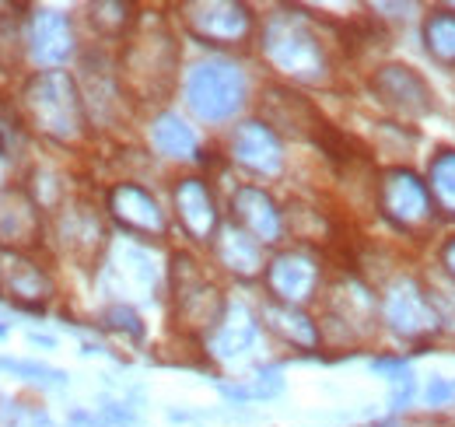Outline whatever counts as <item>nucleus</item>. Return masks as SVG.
<instances>
[{"label":"nucleus","mask_w":455,"mask_h":427,"mask_svg":"<svg viewBox=\"0 0 455 427\" xmlns=\"http://www.w3.org/2000/svg\"><path fill=\"white\" fill-rule=\"evenodd\" d=\"M263 56L294 81L319 85L330 74L326 46L301 11H277L263 25Z\"/></svg>","instance_id":"nucleus-1"},{"label":"nucleus","mask_w":455,"mask_h":427,"mask_svg":"<svg viewBox=\"0 0 455 427\" xmlns=\"http://www.w3.org/2000/svg\"><path fill=\"white\" fill-rule=\"evenodd\" d=\"M21 106L36 130L53 137L60 144H70L84 130V99L67 70H39L28 77L21 92Z\"/></svg>","instance_id":"nucleus-2"},{"label":"nucleus","mask_w":455,"mask_h":427,"mask_svg":"<svg viewBox=\"0 0 455 427\" xmlns=\"http://www.w3.org/2000/svg\"><path fill=\"white\" fill-rule=\"evenodd\" d=\"M249 81L231 60H204L186 77V106L204 123H225L245 106Z\"/></svg>","instance_id":"nucleus-3"},{"label":"nucleus","mask_w":455,"mask_h":427,"mask_svg":"<svg viewBox=\"0 0 455 427\" xmlns=\"http://www.w3.org/2000/svg\"><path fill=\"white\" fill-rule=\"evenodd\" d=\"M172 291H175V312L179 319L189 322L193 329H214L225 316V302L218 294V287L200 273V267L179 253L172 256Z\"/></svg>","instance_id":"nucleus-4"},{"label":"nucleus","mask_w":455,"mask_h":427,"mask_svg":"<svg viewBox=\"0 0 455 427\" xmlns=\"http://www.w3.org/2000/svg\"><path fill=\"white\" fill-rule=\"evenodd\" d=\"M382 312H386L389 329L399 333V336H406V340H424V336L438 333V326H442L438 305H435L431 294H427L417 280H410V277L396 280V284L386 291Z\"/></svg>","instance_id":"nucleus-5"},{"label":"nucleus","mask_w":455,"mask_h":427,"mask_svg":"<svg viewBox=\"0 0 455 427\" xmlns=\"http://www.w3.org/2000/svg\"><path fill=\"white\" fill-rule=\"evenodd\" d=\"M379 207L399 231H417L431 221V193L410 168H389L379 186Z\"/></svg>","instance_id":"nucleus-6"},{"label":"nucleus","mask_w":455,"mask_h":427,"mask_svg":"<svg viewBox=\"0 0 455 427\" xmlns=\"http://www.w3.org/2000/svg\"><path fill=\"white\" fill-rule=\"evenodd\" d=\"M186 28L204 46H238L252 32V11L231 0H207L186 4Z\"/></svg>","instance_id":"nucleus-7"},{"label":"nucleus","mask_w":455,"mask_h":427,"mask_svg":"<svg viewBox=\"0 0 455 427\" xmlns=\"http://www.w3.org/2000/svg\"><path fill=\"white\" fill-rule=\"evenodd\" d=\"M28 53L43 67H63L67 60H74L77 53L74 21L63 11L36 7L28 14Z\"/></svg>","instance_id":"nucleus-8"},{"label":"nucleus","mask_w":455,"mask_h":427,"mask_svg":"<svg viewBox=\"0 0 455 427\" xmlns=\"http://www.w3.org/2000/svg\"><path fill=\"white\" fill-rule=\"evenodd\" d=\"M267 287L270 294L281 302V305H305L315 298V287H319V263L301 253V249H291V253H281L267 263Z\"/></svg>","instance_id":"nucleus-9"},{"label":"nucleus","mask_w":455,"mask_h":427,"mask_svg":"<svg viewBox=\"0 0 455 427\" xmlns=\"http://www.w3.org/2000/svg\"><path fill=\"white\" fill-rule=\"evenodd\" d=\"M207 347H211L214 361L238 365V361H245L259 347V322L252 319V312L245 305L231 302V305H225L221 322L207 333Z\"/></svg>","instance_id":"nucleus-10"},{"label":"nucleus","mask_w":455,"mask_h":427,"mask_svg":"<svg viewBox=\"0 0 455 427\" xmlns=\"http://www.w3.org/2000/svg\"><path fill=\"white\" fill-rule=\"evenodd\" d=\"M172 200H175V214H179L189 238H196V242H214L218 238L221 214H218V200H214V193L204 179H196V175L182 179L175 186Z\"/></svg>","instance_id":"nucleus-11"},{"label":"nucleus","mask_w":455,"mask_h":427,"mask_svg":"<svg viewBox=\"0 0 455 427\" xmlns=\"http://www.w3.org/2000/svg\"><path fill=\"white\" fill-rule=\"evenodd\" d=\"M231 158L256 175H281L284 148H281V137L267 123L249 119V123L235 126V133H231Z\"/></svg>","instance_id":"nucleus-12"},{"label":"nucleus","mask_w":455,"mask_h":427,"mask_svg":"<svg viewBox=\"0 0 455 427\" xmlns=\"http://www.w3.org/2000/svg\"><path fill=\"white\" fill-rule=\"evenodd\" d=\"M106 277L113 280L116 291L126 294V298H155V291H158L155 256L148 249H140L137 242L113 246V256L106 263Z\"/></svg>","instance_id":"nucleus-13"},{"label":"nucleus","mask_w":455,"mask_h":427,"mask_svg":"<svg viewBox=\"0 0 455 427\" xmlns=\"http://www.w3.org/2000/svg\"><path fill=\"white\" fill-rule=\"evenodd\" d=\"M371 88H375V95H379L386 106L403 112V116H427V112L435 109L427 81H424L417 70L399 67V63L379 67V74L371 77Z\"/></svg>","instance_id":"nucleus-14"},{"label":"nucleus","mask_w":455,"mask_h":427,"mask_svg":"<svg viewBox=\"0 0 455 427\" xmlns=\"http://www.w3.org/2000/svg\"><path fill=\"white\" fill-rule=\"evenodd\" d=\"M109 214L130 235L151 238V235L165 231V211L158 207V200L144 186H133V182H119L109 189Z\"/></svg>","instance_id":"nucleus-15"},{"label":"nucleus","mask_w":455,"mask_h":427,"mask_svg":"<svg viewBox=\"0 0 455 427\" xmlns=\"http://www.w3.org/2000/svg\"><path fill=\"white\" fill-rule=\"evenodd\" d=\"M231 214H235V224L242 231H249L259 246L281 242V235H284V217L277 211V204L270 200V193H263L259 186H238L231 193Z\"/></svg>","instance_id":"nucleus-16"},{"label":"nucleus","mask_w":455,"mask_h":427,"mask_svg":"<svg viewBox=\"0 0 455 427\" xmlns=\"http://www.w3.org/2000/svg\"><path fill=\"white\" fill-rule=\"evenodd\" d=\"M214 249H218L221 267H228L235 277H242V280H252V277L263 273V246L249 231H242L238 224H228V228L218 231Z\"/></svg>","instance_id":"nucleus-17"},{"label":"nucleus","mask_w":455,"mask_h":427,"mask_svg":"<svg viewBox=\"0 0 455 427\" xmlns=\"http://www.w3.org/2000/svg\"><path fill=\"white\" fill-rule=\"evenodd\" d=\"M4 280H7V291L14 294V302H18L21 309H32V312H39L43 302H50V294H53L50 273L39 267V263L25 260V256H14V260H11Z\"/></svg>","instance_id":"nucleus-18"},{"label":"nucleus","mask_w":455,"mask_h":427,"mask_svg":"<svg viewBox=\"0 0 455 427\" xmlns=\"http://www.w3.org/2000/svg\"><path fill=\"white\" fill-rule=\"evenodd\" d=\"M151 144L158 148V155L175 161L200 158V137L196 130L179 116V112H162L151 123Z\"/></svg>","instance_id":"nucleus-19"},{"label":"nucleus","mask_w":455,"mask_h":427,"mask_svg":"<svg viewBox=\"0 0 455 427\" xmlns=\"http://www.w3.org/2000/svg\"><path fill=\"white\" fill-rule=\"evenodd\" d=\"M267 112H270L274 126H281L287 133H298V137H308L315 126H323L315 109L301 95H294L291 88H267Z\"/></svg>","instance_id":"nucleus-20"},{"label":"nucleus","mask_w":455,"mask_h":427,"mask_svg":"<svg viewBox=\"0 0 455 427\" xmlns=\"http://www.w3.org/2000/svg\"><path fill=\"white\" fill-rule=\"evenodd\" d=\"M36 204L18 197V193H7L4 204H0V242H11V246H25L32 242L36 235Z\"/></svg>","instance_id":"nucleus-21"},{"label":"nucleus","mask_w":455,"mask_h":427,"mask_svg":"<svg viewBox=\"0 0 455 427\" xmlns=\"http://www.w3.org/2000/svg\"><path fill=\"white\" fill-rule=\"evenodd\" d=\"M267 322H270L274 333H281L287 343H294L301 350L319 347V329H315V322L308 319L301 309H291V305L274 302V305H267Z\"/></svg>","instance_id":"nucleus-22"},{"label":"nucleus","mask_w":455,"mask_h":427,"mask_svg":"<svg viewBox=\"0 0 455 427\" xmlns=\"http://www.w3.org/2000/svg\"><path fill=\"white\" fill-rule=\"evenodd\" d=\"M424 46L431 60H438L442 67H455V11L452 7H438L427 14L424 21Z\"/></svg>","instance_id":"nucleus-23"},{"label":"nucleus","mask_w":455,"mask_h":427,"mask_svg":"<svg viewBox=\"0 0 455 427\" xmlns=\"http://www.w3.org/2000/svg\"><path fill=\"white\" fill-rule=\"evenodd\" d=\"M431 197L449 217H455V151H438L431 161Z\"/></svg>","instance_id":"nucleus-24"},{"label":"nucleus","mask_w":455,"mask_h":427,"mask_svg":"<svg viewBox=\"0 0 455 427\" xmlns=\"http://www.w3.org/2000/svg\"><path fill=\"white\" fill-rule=\"evenodd\" d=\"M21 43H28V32L21 28L18 14H14V11L0 14V70H4V74H11V70L18 67V60H21Z\"/></svg>","instance_id":"nucleus-25"},{"label":"nucleus","mask_w":455,"mask_h":427,"mask_svg":"<svg viewBox=\"0 0 455 427\" xmlns=\"http://www.w3.org/2000/svg\"><path fill=\"white\" fill-rule=\"evenodd\" d=\"M0 368L14 372L18 378H25V382H32L39 389H67V372L39 365V361H7V358H0Z\"/></svg>","instance_id":"nucleus-26"},{"label":"nucleus","mask_w":455,"mask_h":427,"mask_svg":"<svg viewBox=\"0 0 455 427\" xmlns=\"http://www.w3.org/2000/svg\"><path fill=\"white\" fill-rule=\"evenodd\" d=\"M0 427H57V424L50 421L46 410H39L32 403L0 399Z\"/></svg>","instance_id":"nucleus-27"},{"label":"nucleus","mask_w":455,"mask_h":427,"mask_svg":"<svg viewBox=\"0 0 455 427\" xmlns=\"http://www.w3.org/2000/svg\"><path fill=\"white\" fill-rule=\"evenodd\" d=\"M102 231H99V221H92L88 214L70 211L63 217V242L70 249H81V246H99Z\"/></svg>","instance_id":"nucleus-28"},{"label":"nucleus","mask_w":455,"mask_h":427,"mask_svg":"<svg viewBox=\"0 0 455 427\" xmlns=\"http://www.w3.org/2000/svg\"><path fill=\"white\" fill-rule=\"evenodd\" d=\"M92 21L102 28V32H123L126 21H130V7L126 4H95L92 7Z\"/></svg>","instance_id":"nucleus-29"},{"label":"nucleus","mask_w":455,"mask_h":427,"mask_svg":"<svg viewBox=\"0 0 455 427\" xmlns=\"http://www.w3.org/2000/svg\"><path fill=\"white\" fill-rule=\"evenodd\" d=\"M106 326L116 329V333H130L133 340H140V336H144V326H140L137 312H133L130 305H113V309L106 312Z\"/></svg>","instance_id":"nucleus-30"},{"label":"nucleus","mask_w":455,"mask_h":427,"mask_svg":"<svg viewBox=\"0 0 455 427\" xmlns=\"http://www.w3.org/2000/svg\"><path fill=\"white\" fill-rule=\"evenodd\" d=\"M14 158H18V137H14V126L0 116V179L14 165Z\"/></svg>","instance_id":"nucleus-31"},{"label":"nucleus","mask_w":455,"mask_h":427,"mask_svg":"<svg viewBox=\"0 0 455 427\" xmlns=\"http://www.w3.org/2000/svg\"><path fill=\"white\" fill-rule=\"evenodd\" d=\"M424 396H427V403H431V407H445V403L455 396V382L452 378H435V382L427 385V392H424Z\"/></svg>","instance_id":"nucleus-32"},{"label":"nucleus","mask_w":455,"mask_h":427,"mask_svg":"<svg viewBox=\"0 0 455 427\" xmlns=\"http://www.w3.org/2000/svg\"><path fill=\"white\" fill-rule=\"evenodd\" d=\"M442 263H445V270L455 277V238L452 242H445V249H442Z\"/></svg>","instance_id":"nucleus-33"},{"label":"nucleus","mask_w":455,"mask_h":427,"mask_svg":"<svg viewBox=\"0 0 455 427\" xmlns=\"http://www.w3.org/2000/svg\"><path fill=\"white\" fill-rule=\"evenodd\" d=\"M28 340H32V343H39V347H57V340H53V336H39V333H28Z\"/></svg>","instance_id":"nucleus-34"},{"label":"nucleus","mask_w":455,"mask_h":427,"mask_svg":"<svg viewBox=\"0 0 455 427\" xmlns=\"http://www.w3.org/2000/svg\"><path fill=\"white\" fill-rule=\"evenodd\" d=\"M7 333H11V326H0V340H4V336H7Z\"/></svg>","instance_id":"nucleus-35"},{"label":"nucleus","mask_w":455,"mask_h":427,"mask_svg":"<svg viewBox=\"0 0 455 427\" xmlns=\"http://www.w3.org/2000/svg\"><path fill=\"white\" fill-rule=\"evenodd\" d=\"M0 280H4V270H0Z\"/></svg>","instance_id":"nucleus-36"}]
</instances>
